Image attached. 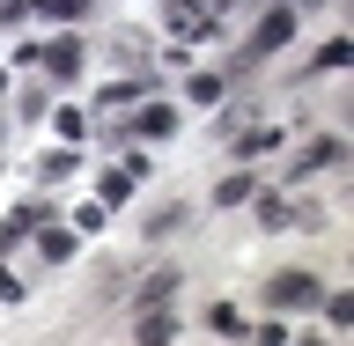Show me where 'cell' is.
Masks as SVG:
<instances>
[{
  "label": "cell",
  "instance_id": "5b68a950",
  "mask_svg": "<svg viewBox=\"0 0 354 346\" xmlns=\"http://www.w3.org/2000/svg\"><path fill=\"white\" fill-rule=\"evenodd\" d=\"M37 221H52V199H30V206H15V214L0 221V251H15V243L30 236V229H37Z\"/></svg>",
  "mask_w": 354,
  "mask_h": 346
},
{
  "label": "cell",
  "instance_id": "3957f363",
  "mask_svg": "<svg viewBox=\"0 0 354 346\" xmlns=\"http://www.w3.org/2000/svg\"><path fill=\"white\" fill-rule=\"evenodd\" d=\"M37 66H44V81H74V74H82V37H74V30H66V37H52V44H44V52H37Z\"/></svg>",
  "mask_w": 354,
  "mask_h": 346
},
{
  "label": "cell",
  "instance_id": "4fadbf2b",
  "mask_svg": "<svg viewBox=\"0 0 354 346\" xmlns=\"http://www.w3.org/2000/svg\"><path fill=\"white\" fill-rule=\"evenodd\" d=\"M236 199H259V177H221V184H214V206H236Z\"/></svg>",
  "mask_w": 354,
  "mask_h": 346
},
{
  "label": "cell",
  "instance_id": "9a60e30c",
  "mask_svg": "<svg viewBox=\"0 0 354 346\" xmlns=\"http://www.w3.org/2000/svg\"><path fill=\"white\" fill-rule=\"evenodd\" d=\"M133 184H140V177H133L126 162H111V177H104V206H118V199H133Z\"/></svg>",
  "mask_w": 354,
  "mask_h": 346
},
{
  "label": "cell",
  "instance_id": "44dd1931",
  "mask_svg": "<svg viewBox=\"0 0 354 346\" xmlns=\"http://www.w3.org/2000/svg\"><path fill=\"white\" fill-rule=\"evenodd\" d=\"M207 331H236V339H243V317L221 302V309H207Z\"/></svg>",
  "mask_w": 354,
  "mask_h": 346
},
{
  "label": "cell",
  "instance_id": "2e32d148",
  "mask_svg": "<svg viewBox=\"0 0 354 346\" xmlns=\"http://www.w3.org/2000/svg\"><path fill=\"white\" fill-rule=\"evenodd\" d=\"M170 229H185V199H177V206H155V214H148V236H170Z\"/></svg>",
  "mask_w": 354,
  "mask_h": 346
},
{
  "label": "cell",
  "instance_id": "6da1fadb",
  "mask_svg": "<svg viewBox=\"0 0 354 346\" xmlns=\"http://www.w3.org/2000/svg\"><path fill=\"white\" fill-rule=\"evenodd\" d=\"M266 302L281 309V317H303V309L325 302V287H317V273H273L266 280Z\"/></svg>",
  "mask_w": 354,
  "mask_h": 346
},
{
  "label": "cell",
  "instance_id": "7a4b0ae2",
  "mask_svg": "<svg viewBox=\"0 0 354 346\" xmlns=\"http://www.w3.org/2000/svg\"><path fill=\"white\" fill-rule=\"evenodd\" d=\"M339 162H347V140H339V133H325V140H310V148L288 162V177H281V184H310L317 170H339Z\"/></svg>",
  "mask_w": 354,
  "mask_h": 346
},
{
  "label": "cell",
  "instance_id": "d6986e66",
  "mask_svg": "<svg viewBox=\"0 0 354 346\" xmlns=\"http://www.w3.org/2000/svg\"><path fill=\"white\" fill-rule=\"evenodd\" d=\"M325 317H332V331H347L354 325V295H325Z\"/></svg>",
  "mask_w": 354,
  "mask_h": 346
},
{
  "label": "cell",
  "instance_id": "603a6c76",
  "mask_svg": "<svg viewBox=\"0 0 354 346\" xmlns=\"http://www.w3.org/2000/svg\"><path fill=\"white\" fill-rule=\"evenodd\" d=\"M30 15V0H0V22H22Z\"/></svg>",
  "mask_w": 354,
  "mask_h": 346
},
{
  "label": "cell",
  "instance_id": "8fae6325",
  "mask_svg": "<svg viewBox=\"0 0 354 346\" xmlns=\"http://www.w3.org/2000/svg\"><path fill=\"white\" fill-rule=\"evenodd\" d=\"M229 8H236V0H170V22H177V15H199V22H221V15H229Z\"/></svg>",
  "mask_w": 354,
  "mask_h": 346
},
{
  "label": "cell",
  "instance_id": "30bf717a",
  "mask_svg": "<svg viewBox=\"0 0 354 346\" xmlns=\"http://www.w3.org/2000/svg\"><path fill=\"white\" fill-rule=\"evenodd\" d=\"M111 59H126L133 74H155V66H148V44L133 37V30H118V37H111Z\"/></svg>",
  "mask_w": 354,
  "mask_h": 346
},
{
  "label": "cell",
  "instance_id": "7402d4cb",
  "mask_svg": "<svg viewBox=\"0 0 354 346\" xmlns=\"http://www.w3.org/2000/svg\"><path fill=\"white\" fill-rule=\"evenodd\" d=\"M8 302H22V280L8 273V265H0V309H8Z\"/></svg>",
  "mask_w": 354,
  "mask_h": 346
},
{
  "label": "cell",
  "instance_id": "277c9868",
  "mask_svg": "<svg viewBox=\"0 0 354 346\" xmlns=\"http://www.w3.org/2000/svg\"><path fill=\"white\" fill-rule=\"evenodd\" d=\"M177 280H185V273H177V265H155L148 280L133 287V317H140V309H170V295H177Z\"/></svg>",
  "mask_w": 354,
  "mask_h": 346
},
{
  "label": "cell",
  "instance_id": "ffe728a7",
  "mask_svg": "<svg viewBox=\"0 0 354 346\" xmlns=\"http://www.w3.org/2000/svg\"><path fill=\"white\" fill-rule=\"evenodd\" d=\"M52 126H59V140H82V133H88V110H59Z\"/></svg>",
  "mask_w": 354,
  "mask_h": 346
},
{
  "label": "cell",
  "instance_id": "52a82bcc",
  "mask_svg": "<svg viewBox=\"0 0 354 346\" xmlns=\"http://www.w3.org/2000/svg\"><path fill=\"white\" fill-rule=\"evenodd\" d=\"M37 251H44L52 265H66V258H74V229H59V221H37Z\"/></svg>",
  "mask_w": 354,
  "mask_h": 346
},
{
  "label": "cell",
  "instance_id": "ba28073f",
  "mask_svg": "<svg viewBox=\"0 0 354 346\" xmlns=\"http://www.w3.org/2000/svg\"><path fill=\"white\" fill-rule=\"evenodd\" d=\"M273 140H281V126H259V118H251V126H236V133H229V148H236V155H266V148H273Z\"/></svg>",
  "mask_w": 354,
  "mask_h": 346
},
{
  "label": "cell",
  "instance_id": "7c38bea8",
  "mask_svg": "<svg viewBox=\"0 0 354 346\" xmlns=\"http://www.w3.org/2000/svg\"><path fill=\"white\" fill-rule=\"evenodd\" d=\"M30 15H44V22H82L88 0H30Z\"/></svg>",
  "mask_w": 354,
  "mask_h": 346
},
{
  "label": "cell",
  "instance_id": "5bb4252c",
  "mask_svg": "<svg viewBox=\"0 0 354 346\" xmlns=\"http://www.w3.org/2000/svg\"><path fill=\"white\" fill-rule=\"evenodd\" d=\"M347 59H354V44H347V37H332L325 52H317V59L303 66V74H339V66H347Z\"/></svg>",
  "mask_w": 354,
  "mask_h": 346
},
{
  "label": "cell",
  "instance_id": "ac0fdd59",
  "mask_svg": "<svg viewBox=\"0 0 354 346\" xmlns=\"http://www.w3.org/2000/svg\"><path fill=\"white\" fill-rule=\"evenodd\" d=\"M221 88H229L221 74H192V104H221Z\"/></svg>",
  "mask_w": 354,
  "mask_h": 346
},
{
  "label": "cell",
  "instance_id": "8992f818",
  "mask_svg": "<svg viewBox=\"0 0 354 346\" xmlns=\"http://www.w3.org/2000/svg\"><path fill=\"white\" fill-rule=\"evenodd\" d=\"M170 133H177V110L170 104H148L140 118H133V140H170Z\"/></svg>",
  "mask_w": 354,
  "mask_h": 346
},
{
  "label": "cell",
  "instance_id": "9c48e42d",
  "mask_svg": "<svg viewBox=\"0 0 354 346\" xmlns=\"http://www.w3.org/2000/svg\"><path fill=\"white\" fill-rule=\"evenodd\" d=\"M259 229H273V236H281V229H295V199L266 192V199H259Z\"/></svg>",
  "mask_w": 354,
  "mask_h": 346
},
{
  "label": "cell",
  "instance_id": "e0dca14e",
  "mask_svg": "<svg viewBox=\"0 0 354 346\" xmlns=\"http://www.w3.org/2000/svg\"><path fill=\"white\" fill-rule=\"evenodd\" d=\"M37 177H44V184H59V177H74V148H59V155H44V162H37Z\"/></svg>",
  "mask_w": 354,
  "mask_h": 346
}]
</instances>
